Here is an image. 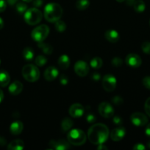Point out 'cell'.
<instances>
[{"instance_id":"6da1fadb","label":"cell","mask_w":150,"mask_h":150,"mask_svg":"<svg viewBox=\"0 0 150 150\" xmlns=\"http://www.w3.org/2000/svg\"><path fill=\"white\" fill-rule=\"evenodd\" d=\"M109 129L107 126L101 123L94 125L89 128L88 138L91 144L95 145L104 143L109 137Z\"/></svg>"},{"instance_id":"7a4b0ae2","label":"cell","mask_w":150,"mask_h":150,"mask_svg":"<svg viewBox=\"0 0 150 150\" xmlns=\"http://www.w3.org/2000/svg\"><path fill=\"white\" fill-rule=\"evenodd\" d=\"M44 18L49 22H55L60 20L63 15V9L57 3H48L44 7Z\"/></svg>"},{"instance_id":"3957f363","label":"cell","mask_w":150,"mask_h":150,"mask_svg":"<svg viewBox=\"0 0 150 150\" xmlns=\"http://www.w3.org/2000/svg\"><path fill=\"white\" fill-rule=\"evenodd\" d=\"M67 138L69 143L75 146H80L86 142V135L84 131L79 129H74L71 130L68 133Z\"/></svg>"},{"instance_id":"277c9868","label":"cell","mask_w":150,"mask_h":150,"mask_svg":"<svg viewBox=\"0 0 150 150\" xmlns=\"http://www.w3.org/2000/svg\"><path fill=\"white\" fill-rule=\"evenodd\" d=\"M22 76L27 81L35 82L40 77V71L36 66L28 64L22 68Z\"/></svg>"},{"instance_id":"5b68a950","label":"cell","mask_w":150,"mask_h":150,"mask_svg":"<svg viewBox=\"0 0 150 150\" xmlns=\"http://www.w3.org/2000/svg\"><path fill=\"white\" fill-rule=\"evenodd\" d=\"M42 13L35 7L29 8L25 12L24 21L29 25H36L42 20Z\"/></svg>"},{"instance_id":"8992f818","label":"cell","mask_w":150,"mask_h":150,"mask_svg":"<svg viewBox=\"0 0 150 150\" xmlns=\"http://www.w3.org/2000/svg\"><path fill=\"white\" fill-rule=\"evenodd\" d=\"M49 33V28L46 25H40V26L35 27L32 31L31 36L32 38L36 42H43L48 36Z\"/></svg>"},{"instance_id":"52a82bcc","label":"cell","mask_w":150,"mask_h":150,"mask_svg":"<svg viewBox=\"0 0 150 150\" xmlns=\"http://www.w3.org/2000/svg\"><path fill=\"white\" fill-rule=\"evenodd\" d=\"M116 77L112 74H107L103 78L102 86L107 92H113L116 89Z\"/></svg>"},{"instance_id":"ba28073f","label":"cell","mask_w":150,"mask_h":150,"mask_svg":"<svg viewBox=\"0 0 150 150\" xmlns=\"http://www.w3.org/2000/svg\"><path fill=\"white\" fill-rule=\"evenodd\" d=\"M99 113L104 118H110L114 115V109L111 104L107 102H103L99 105Z\"/></svg>"},{"instance_id":"9c48e42d","label":"cell","mask_w":150,"mask_h":150,"mask_svg":"<svg viewBox=\"0 0 150 150\" xmlns=\"http://www.w3.org/2000/svg\"><path fill=\"white\" fill-rule=\"evenodd\" d=\"M131 122L136 127H143L148 122V118L145 114L140 112H135L131 115Z\"/></svg>"},{"instance_id":"30bf717a","label":"cell","mask_w":150,"mask_h":150,"mask_svg":"<svg viewBox=\"0 0 150 150\" xmlns=\"http://www.w3.org/2000/svg\"><path fill=\"white\" fill-rule=\"evenodd\" d=\"M74 71L79 76L84 77L89 72V66L85 61L79 60L74 64Z\"/></svg>"},{"instance_id":"8fae6325","label":"cell","mask_w":150,"mask_h":150,"mask_svg":"<svg viewBox=\"0 0 150 150\" xmlns=\"http://www.w3.org/2000/svg\"><path fill=\"white\" fill-rule=\"evenodd\" d=\"M126 63L127 65L132 68H137L140 67L142 63L141 58L136 54H129L126 57Z\"/></svg>"},{"instance_id":"7c38bea8","label":"cell","mask_w":150,"mask_h":150,"mask_svg":"<svg viewBox=\"0 0 150 150\" xmlns=\"http://www.w3.org/2000/svg\"><path fill=\"white\" fill-rule=\"evenodd\" d=\"M84 112H85V108L79 103L73 104V105H71L69 110V114L74 118L82 117L84 114Z\"/></svg>"},{"instance_id":"4fadbf2b","label":"cell","mask_w":150,"mask_h":150,"mask_svg":"<svg viewBox=\"0 0 150 150\" xmlns=\"http://www.w3.org/2000/svg\"><path fill=\"white\" fill-rule=\"evenodd\" d=\"M49 145L51 147V149L57 150H65L70 148L69 142H67L63 139H60V140L57 141L52 140L49 142Z\"/></svg>"},{"instance_id":"5bb4252c","label":"cell","mask_w":150,"mask_h":150,"mask_svg":"<svg viewBox=\"0 0 150 150\" xmlns=\"http://www.w3.org/2000/svg\"><path fill=\"white\" fill-rule=\"evenodd\" d=\"M125 134H126V130H125L124 127L120 126V127H116L112 130L110 133V138L114 142H119L123 139Z\"/></svg>"},{"instance_id":"9a60e30c","label":"cell","mask_w":150,"mask_h":150,"mask_svg":"<svg viewBox=\"0 0 150 150\" xmlns=\"http://www.w3.org/2000/svg\"><path fill=\"white\" fill-rule=\"evenodd\" d=\"M58 73V70L55 67H54V66L49 67L44 71V78L48 81H52L57 77Z\"/></svg>"},{"instance_id":"2e32d148","label":"cell","mask_w":150,"mask_h":150,"mask_svg":"<svg viewBox=\"0 0 150 150\" xmlns=\"http://www.w3.org/2000/svg\"><path fill=\"white\" fill-rule=\"evenodd\" d=\"M8 90L11 95H18L23 90V84L19 81H16L9 86Z\"/></svg>"},{"instance_id":"e0dca14e","label":"cell","mask_w":150,"mask_h":150,"mask_svg":"<svg viewBox=\"0 0 150 150\" xmlns=\"http://www.w3.org/2000/svg\"><path fill=\"white\" fill-rule=\"evenodd\" d=\"M104 37L107 39V40H108L109 42H112V43H115V42H117L119 40V34L117 31L114 30V29H110V30H107V32L104 33Z\"/></svg>"},{"instance_id":"ac0fdd59","label":"cell","mask_w":150,"mask_h":150,"mask_svg":"<svg viewBox=\"0 0 150 150\" xmlns=\"http://www.w3.org/2000/svg\"><path fill=\"white\" fill-rule=\"evenodd\" d=\"M23 123L21 121H15L10 125V130L13 135H19L23 130Z\"/></svg>"},{"instance_id":"d6986e66","label":"cell","mask_w":150,"mask_h":150,"mask_svg":"<svg viewBox=\"0 0 150 150\" xmlns=\"http://www.w3.org/2000/svg\"><path fill=\"white\" fill-rule=\"evenodd\" d=\"M59 67L63 70H66L70 65V59L66 54L61 55L57 60Z\"/></svg>"},{"instance_id":"ffe728a7","label":"cell","mask_w":150,"mask_h":150,"mask_svg":"<svg viewBox=\"0 0 150 150\" xmlns=\"http://www.w3.org/2000/svg\"><path fill=\"white\" fill-rule=\"evenodd\" d=\"M24 148V143L23 141L19 139L13 141L7 146V149L9 150H22Z\"/></svg>"},{"instance_id":"44dd1931","label":"cell","mask_w":150,"mask_h":150,"mask_svg":"<svg viewBox=\"0 0 150 150\" xmlns=\"http://www.w3.org/2000/svg\"><path fill=\"white\" fill-rule=\"evenodd\" d=\"M10 77L8 73L5 70H1L0 71V86L2 87L7 86L10 83Z\"/></svg>"},{"instance_id":"7402d4cb","label":"cell","mask_w":150,"mask_h":150,"mask_svg":"<svg viewBox=\"0 0 150 150\" xmlns=\"http://www.w3.org/2000/svg\"><path fill=\"white\" fill-rule=\"evenodd\" d=\"M23 57L26 61H31L32 60V59L34 58V55H35V53H34L32 48H31L30 47H26L24 49L23 52Z\"/></svg>"},{"instance_id":"603a6c76","label":"cell","mask_w":150,"mask_h":150,"mask_svg":"<svg viewBox=\"0 0 150 150\" xmlns=\"http://www.w3.org/2000/svg\"><path fill=\"white\" fill-rule=\"evenodd\" d=\"M38 48H40L42 50L44 54H48V55L51 54L53 51L52 46L48 43H43L42 42H38Z\"/></svg>"},{"instance_id":"cb8c5ba5","label":"cell","mask_w":150,"mask_h":150,"mask_svg":"<svg viewBox=\"0 0 150 150\" xmlns=\"http://www.w3.org/2000/svg\"><path fill=\"white\" fill-rule=\"evenodd\" d=\"M133 7L134 10L136 12H138V13H142V12H144L145 10V3H144V1L143 0H137L133 4Z\"/></svg>"},{"instance_id":"d4e9b609","label":"cell","mask_w":150,"mask_h":150,"mask_svg":"<svg viewBox=\"0 0 150 150\" xmlns=\"http://www.w3.org/2000/svg\"><path fill=\"white\" fill-rule=\"evenodd\" d=\"M89 0H77L76 1V4H75V6L79 10H86L89 7Z\"/></svg>"},{"instance_id":"484cf974","label":"cell","mask_w":150,"mask_h":150,"mask_svg":"<svg viewBox=\"0 0 150 150\" xmlns=\"http://www.w3.org/2000/svg\"><path fill=\"white\" fill-rule=\"evenodd\" d=\"M73 126V122L69 118H64L61 122V127L63 131H68Z\"/></svg>"},{"instance_id":"4316f807","label":"cell","mask_w":150,"mask_h":150,"mask_svg":"<svg viewBox=\"0 0 150 150\" xmlns=\"http://www.w3.org/2000/svg\"><path fill=\"white\" fill-rule=\"evenodd\" d=\"M91 67L94 69H99L102 66V59L100 57H94L91 61Z\"/></svg>"},{"instance_id":"83f0119b","label":"cell","mask_w":150,"mask_h":150,"mask_svg":"<svg viewBox=\"0 0 150 150\" xmlns=\"http://www.w3.org/2000/svg\"><path fill=\"white\" fill-rule=\"evenodd\" d=\"M55 29L59 32H64L66 29V25L65 23V22L60 20L55 21Z\"/></svg>"},{"instance_id":"f1b7e54d","label":"cell","mask_w":150,"mask_h":150,"mask_svg":"<svg viewBox=\"0 0 150 150\" xmlns=\"http://www.w3.org/2000/svg\"><path fill=\"white\" fill-rule=\"evenodd\" d=\"M35 62L38 66L42 67V66H44V64H46L47 63V59L43 55L38 56V57L35 58Z\"/></svg>"},{"instance_id":"f546056e","label":"cell","mask_w":150,"mask_h":150,"mask_svg":"<svg viewBox=\"0 0 150 150\" xmlns=\"http://www.w3.org/2000/svg\"><path fill=\"white\" fill-rule=\"evenodd\" d=\"M16 10L19 13L22 14V13H25L26 11V8H27V5L25 4V2H18L16 6Z\"/></svg>"},{"instance_id":"4dcf8cb0","label":"cell","mask_w":150,"mask_h":150,"mask_svg":"<svg viewBox=\"0 0 150 150\" xmlns=\"http://www.w3.org/2000/svg\"><path fill=\"white\" fill-rule=\"evenodd\" d=\"M143 52L146 54H150V42H144L141 45Z\"/></svg>"},{"instance_id":"1f68e13d","label":"cell","mask_w":150,"mask_h":150,"mask_svg":"<svg viewBox=\"0 0 150 150\" xmlns=\"http://www.w3.org/2000/svg\"><path fill=\"white\" fill-rule=\"evenodd\" d=\"M112 102L113 103H114L115 105H120L121 104H123V99H122L121 97H119V96H115L114 98L112 99Z\"/></svg>"},{"instance_id":"d6a6232c","label":"cell","mask_w":150,"mask_h":150,"mask_svg":"<svg viewBox=\"0 0 150 150\" xmlns=\"http://www.w3.org/2000/svg\"><path fill=\"white\" fill-rule=\"evenodd\" d=\"M112 64L115 67H119L122 64V60L119 57H115L113 60H112Z\"/></svg>"},{"instance_id":"836d02e7","label":"cell","mask_w":150,"mask_h":150,"mask_svg":"<svg viewBox=\"0 0 150 150\" xmlns=\"http://www.w3.org/2000/svg\"><path fill=\"white\" fill-rule=\"evenodd\" d=\"M144 108H145V111L147 115H149L150 117V98H149L146 100L145 105H144Z\"/></svg>"},{"instance_id":"e575fe53","label":"cell","mask_w":150,"mask_h":150,"mask_svg":"<svg viewBox=\"0 0 150 150\" xmlns=\"http://www.w3.org/2000/svg\"><path fill=\"white\" fill-rule=\"evenodd\" d=\"M143 84L147 89H150V76H146L143 79Z\"/></svg>"},{"instance_id":"d590c367","label":"cell","mask_w":150,"mask_h":150,"mask_svg":"<svg viewBox=\"0 0 150 150\" xmlns=\"http://www.w3.org/2000/svg\"><path fill=\"white\" fill-rule=\"evenodd\" d=\"M60 82L62 85H66L69 83V79L66 75H61L60 77Z\"/></svg>"},{"instance_id":"8d00e7d4","label":"cell","mask_w":150,"mask_h":150,"mask_svg":"<svg viewBox=\"0 0 150 150\" xmlns=\"http://www.w3.org/2000/svg\"><path fill=\"white\" fill-rule=\"evenodd\" d=\"M86 120L88 123H93L96 120V117L94 114H89L86 116Z\"/></svg>"},{"instance_id":"74e56055","label":"cell","mask_w":150,"mask_h":150,"mask_svg":"<svg viewBox=\"0 0 150 150\" xmlns=\"http://www.w3.org/2000/svg\"><path fill=\"white\" fill-rule=\"evenodd\" d=\"M113 122L116 125H121L123 123V121H122V119L120 117L114 116V117H113Z\"/></svg>"},{"instance_id":"f35d334b","label":"cell","mask_w":150,"mask_h":150,"mask_svg":"<svg viewBox=\"0 0 150 150\" xmlns=\"http://www.w3.org/2000/svg\"><path fill=\"white\" fill-rule=\"evenodd\" d=\"M6 7H7V4L4 0H0V13L4 12L5 10Z\"/></svg>"},{"instance_id":"ab89813d","label":"cell","mask_w":150,"mask_h":150,"mask_svg":"<svg viewBox=\"0 0 150 150\" xmlns=\"http://www.w3.org/2000/svg\"><path fill=\"white\" fill-rule=\"evenodd\" d=\"M132 149L135 150H144L146 149V147L144 146V144H136L132 147Z\"/></svg>"},{"instance_id":"60d3db41","label":"cell","mask_w":150,"mask_h":150,"mask_svg":"<svg viewBox=\"0 0 150 150\" xmlns=\"http://www.w3.org/2000/svg\"><path fill=\"white\" fill-rule=\"evenodd\" d=\"M91 79L94 81H99L100 79H101V76H100L99 73H95L91 76Z\"/></svg>"},{"instance_id":"b9f144b4","label":"cell","mask_w":150,"mask_h":150,"mask_svg":"<svg viewBox=\"0 0 150 150\" xmlns=\"http://www.w3.org/2000/svg\"><path fill=\"white\" fill-rule=\"evenodd\" d=\"M43 3H44V1L43 0H34L33 1V6L35 7H38L42 6Z\"/></svg>"},{"instance_id":"7bdbcfd3","label":"cell","mask_w":150,"mask_h":150,"mask_svg":"<svg viewBox=\"0 0 150 150\" xmlns=\"http://www.w3.org/2000/svg\"><path fill=\"white\" fill-rule=\"evenodd\" d=\"M145 133L147 136L150 137V123L149 125H147V126L146 127Z\"/></svg>"},{"instance_id":"ee69618b","label":"cell","mask_w":150,"mask_h":150,"mask_svg":"<svg viewBox=\"0 0 150 150\" xmlns=\"http://www.w3.org/2000/svg\"><path fill=\"white\" fill-rule=\"evenodd\" d=\"M7 144V141L4 137H0V146H3Z\"/></svg>"},{"instance_id":"f6af8a7d","label":"cell","mask_w":150,"mask_h":150,"mask_svg":"<svg viewBox=\"0 0 150 150\" xmlns=\"http://www.w3.org/2000/svg\"><path fill=\"white\" fill-rule=\"evenodd\" d=\"M17 1H18V0H7V2L8 3V4H10V5H11V6L14 5V4L17 2Z\"/></svg>"},{"instance_id":"bcb514c9","label":"cell","mask_w":150,"mask_h":150,"mask_svg":"<svg viewBox=\"0 0 150 150\" xmlns=\"http://www.w3.org/2000/svg\"><path fill=\"white\" fill-rule=\"evenodd\" d=\"M97 149H98L99 150H100V149H107V148L105 146H104V145H103V144H99V146Z\"/></svg>"},{"instance_id":"7dc6e473","label":"cell","mask_w":150,"mask_h":150,"mask_svg":"<svg viewBox=\"0 0 150 150\" xmlns=\"http://www.w3.org/2000/svg\"><path fill=\"white\" fill-rule=\"evenodd\" d=\"M135 1V0H127V1H126V4H129V5H133Z\"/></svg>"},{"instance_id":"c3c4849f","label":"cell","mask_w":150,"mask_h":150,"mask_svg":"<svg viewBox=\"0 0 150 150\" xmlns=\"http://www.w3.org/2000/svg\"><path fill=\"white\" fill-rule=\"evenodd\" d=\"M3 98H4V94H3L2 91L0 89V103H1V101L3 100Z\"/></svg>"},{"instance_id":"681fc988","label":"cell","mask_w":150,"mask_h":150,"mask_svg":"<svg viewBox=\"0 0 150 150\" xmlns=\"http://www.w3.org/2000/svg\"><path fill=\"white\" fill-rule=\"evenodd\" d=\"M4 27V21H3V19L1 18H0V29H1Z\"/></svg>"},{"instance_id":"f907efd6","label":"cell","mask_w":150,"mask_h":150,"mask_svg":"<svg viewBox=\"0 0 150 150\" xmlns=\"http://www.w3.org/2000/svg\"><path fill=\"white\" fill-rule=\"evenodd\" d=\"M24 2H30V1H32V0H23Z\"/></svg>"},{"instance_id":"816d5d0a","label":"cell","mask_w":150,"mask_h":150,"mask_svg":"<svg viewBox=\"0 0 150 150\" xmlns=\"http://www.w3.org/2000/svg\"><path fill=\"white\" fill-rule=\"evenodd\" d=\"M116 1H117L118 2H122V1H125V0H116Z\"/></svg>"},{"instance_id":"f5cc1de1","label":"cell","mask_w":150,"mask_h":150,"mask_svg":"<svg viewBox=\"0 0 150 150\" xmlns=\"http://www.w3.org/2000/svg\"><path fill=\"white\" fill-rule=\"evenodd\" d=\"M148 144L149 147L150 148V141H149V142H148V144Z\"/></svg>"},{"instance_id":"db71d44e","label":"cell","mask_w":150,"mask_h":150,"mask_svg":"<svg viewBox=\"0 0 150 150\" xmlns=\"http://www.w3.org/2000/svg\"><path fill=\"white\" fill-rule=\"evenodd\" d=\"M0 64H1V60H0Z\"/></svg>"},{"instance_id":"11a10c76","label":"cell","mask_w":150,"mask_h":150,"mask_svg":"<svg viewBox=\"0 0 150 150\" xmlns=\"http://www.w3.org/2000/svg\"><path fill=\"white\" fill-rule=\"evenodd\" d=\"M149 25H150V21H149Z\"/></svg>"}]
</instances>
